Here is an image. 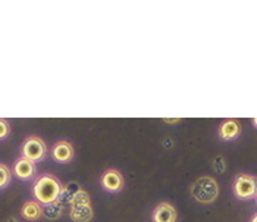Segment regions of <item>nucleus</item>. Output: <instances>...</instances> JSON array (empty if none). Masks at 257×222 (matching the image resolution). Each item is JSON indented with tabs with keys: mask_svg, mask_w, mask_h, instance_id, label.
<instances>
[{
	"mask_svg": "<svg viewBox=\"0 0 257 222\" xmlns=\"http://www.w3.org/2000/svg\"><path fill=\"white\" fill-rule=\"evenodd\" d=\"M62 188H63V185L60 184V181L55 175L44 174V175H40L34 182L33 194L36 197V202L49 206L52 203L58 202Z\"/></svg>",
	"mask_w": 257,
	"mask_h": 222,
	"instance_id": "obj_1",
	"label": "nucleus"
},
{
	"mask_svg": "<svg viewBox=\"0 0 257 222\" xmlns=\"http://www.w3.org/2000/svg\"><path fill=\"white\" fill-rule=\"evenodd\" d=\"M191 196L198 203H213L219 196L218 181L213 177H201L191 185Z\"/></svg>",
	"mask_w": 257,
	"mask_h": 222,
	"instance_id": "obj_2",
	"label": "nucleus"
},
{
	"mask_svg": "<svg viewBox=\"0 0 257 222\" xmlns=\"http://www.w3.org/2000/svg\"><path fill=\"white\" fill-rule=\"evenodd\" d=\"M47 155V146L37 136H30L22 144V158L31 162L43 161Z\"/></svg>",
	"mask_w": 257,
	"mask_h": 222,
	"instance_id": "obj_3",
	"label": "nucleus"
},
{
	"mask_svg": "<svg viewBox=\"0 0 257 222\" xmlns=\"http://www.w3.org/2000/svg\"><path fill=\"white\" fill-rule=\"evenodd\" d=\"M234 194L241 200H250L256 197V178L248 174H241L234 182Z\"/></svg>",
	"mask_w": 257,
	"mask_h": 222,
	"instance_id": "obj_4",
	"label": "nucleus"
},
{
	"mask_svg": "<svg viewBox=\"0 0 257 222\" xmlns=\"http://www.w3.org/2000/svg\"><path fill=\"white\" fill-rule=\"evenodd\" d=\"M100 182H101V187L110 193H118L123 188V177L118 169H113V168L103 172Z\"/></svg>",
	"mask_w": 257,
	"mask_h": 222,
	"instance_id": "obj_5",
	"label": "nucleus"
},
{
	"mask_svg": "<svg viewBox=\"0 0 257 222\" xmlns=\"http://www.w3.org/2000/svg\"><path fill=\"white\" fill-rule=\"evenodd\" d=\"M178 212L175 206L169 202L159 203L153 212V222H177Z\"/></svg>",
	"mask_w": 257,
	"mask_h": 222,
	"instance_id": "obj_6",
	"label": "nucleus"
},
{
	"mask_svg": "<svg viewBox=\"0 0 257 222\" xmlns=\"http://www.w3.org/2000/svg\"><path fill=\"white\" fill-rule=\"evenodd\" d=\"M14 174L18 180H22V181L33 180L36 175V163L25 158H20L14 165Z\"/></svg>",
	"mask_w": 257,
	"mask_h": 222,
	"instance_id": "obj_7",
	"label": "nucleus"
},
{
	"mask_svg": "<svg viewBox=\"0 0 257 222\" xmlns=\"http://www.w3.org/2000/svg\"><path fill=\"white\" fill-rule=\"evenodd\" d=\"M52 158L60 163H68L74 158V147L66 140H60L52 147Z\"/></svg>",
	"mask_w": 257,
	"mask_h": 222,
	"instance_id": "obj_8",
	"label": "nucleus"
},
{
	"mask_svg": "<svg viewBox=\"0 0 257 222\" xmlns=\"http://www.w3.org/2000/svg\"><path fill=\"white\" fill-rule=\"evenodd\" d=\"M43 212H44L43 206L39 202H36V200H28V202L24 203V206L21 207V216L24 219L31 222L41 219L43 215H44Z\"/></svg>",
	"mask_w": 257,
	"mask_h": 222,
	"instance_id": "obj_9",
	"label": "nucleus"
},
{
	"mask_svg": "<svg viewBox=\"0 0 257 222\" xmlns=\"http://www.w3.org/2000/svg\"><path fill=\"white\" fill-rule=\"evenodd\" d=\"M241 133V125L235 120H226L219 128V137L225 142L237 139Z\"/></svg>",
	"mask_w": 257,
	"mask_h": 222,
	"instance_id": "obj_10",
	"label": "nucleus"
},
{
	"mask_svg": "<svg viewBox=\"0 0 257 222\" xmlns=\"http://www.w3.org/2000/svg\"><path fill=\"white\" fill-rule=\"evenodd\" d=\"M69 216L74 222H90L94 216L91 204L87 206H78V207H71Z\"/></svg>",
	"mask_w": 257,
	"mask_h": 222,
	"instance_id": "obj_11",
	"label": "nucleus"
},
{
	"mask_svg": "<svg viewBox=\"0 0 257 222\" xmlns=\"http://www.w3.org/2000/svg\"><path fill=\"white\" fill-rule=\"evenodd\" d=\"M87 204H91V199L88 196V193L82 188H79L78 191L74 194V197L71 199L69 206L71 207H78V206H87Z\"/></svg>",
	"mask_w": 257,
	"mask_h": 222,
	"instance_id": "obj_12",
	"label": "nucleus"
},
{
	"mask_svg": "<svg viewBox=\"0 0 257 222\" xmlns=\"http://www.w3.org/2000/svg\"><path fill=\"white\" fill-rule=\"evenodd\" d=\"M11 178H12L11 169H9L5 163H0V190L9 185Z\"/></svg>",
	"mask_w": 257,
	"mask_h": 222,
	"instance_id": "obj_13",
	"label": "nucleus"
},
{
	"mask_svg": "<svg viewBox=\"0 0 257 222\" xmlns=\"http://www.w3.org/2000/svg\"><path fill=\"white\" fill-rule=\"evenodd\" d=\"M9 133H11V125H9V122L6 121V120H2V118H0V140L6 139V137L9 136Z\"/></svg>",
	"mask_w": 257,
	"mask_h": 222,
	"instance_id": "obj_14",
	"label": "nucleus"
},
{
	"mask_svg": "<svg viewBox=\"0 0 257 222\" xmlns=\"http://www.w3.org/2000/svg\"><path fill=\"white\" fill-rule=\"evenodd\" d=\"M251 222H257V216H256V215H253V218H251Z\"/></svg>",
	"mask_w": 257,
	"mask_h": 222,
	"instance_id": "obj_15",
	"label": "nucleus"
}]
</instances>
